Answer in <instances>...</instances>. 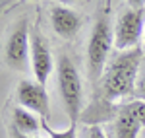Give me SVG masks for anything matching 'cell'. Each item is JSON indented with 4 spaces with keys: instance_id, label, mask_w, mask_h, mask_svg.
Returning <instances> with one entry per match:
<instances>
[{
    "instance_id": "cell-1",
    "label": "cell",
    "mask_w": 145,
    "mask_h": 138,
    "mask_svg": "<svg viewBox=\"0 0 145 138\" xmlns=\"http://www.w3.org/2000/svg\"><path fill=\"white\" fill-rule=\"evenodd\" d=\"M143 51L141 47H135L132 51H122L114 55L112 60L106 64V70L93 88V99L87 109L79 117L81 123L85 125H99L105 121H114L116 109L120 105L116 101L128 103L135 97V84H137V74L141 66Z\"/></svg>"
},
{
    "instance_id": "cell-2",
    "label": "cell",
    "mask_w": 145,
    "mask_h": 138,
    "mask_svg": "<svg viewBox=\"0 0 145 138\" xmlns=\"http://www.w3.org/2000/svg\"><path fill=\"white\" fill-rule=\"evenodd\" d=\"M114 47V23L110 18V4L103 2L95 16V23L91 27L87 49H85V64H87V78L95 86L103 78L108 57Z\"/></svg>"
},
{
    "instance_id": "cell-3",
    "label": "cell",
    "mask_w": 145,
    "mask_h": 138,
    "mask_svg": "<svg viewBox=\"0 0 145 138\" xmlns=\"http://www.w3.org/2000/svg\"><path fill=\"white\" fill-rule=\"evenodd\" d=\"M56 86L70 125H78L83 113V88L78 66L66 53H60L56 57Z\"/></svg>"
},
{
    "instance_id": "cell-4",
    "label": "cell",
    "mask_w": 145,
    "mask_h": 138,
    "mask_svg": "<svg viewBox=\"0 0 145 138\" xmlns=\"http://www.w3.org/2000/svg\"><path fill=\"white\" fill-rule=\"evenodd\" d=\"M145 2H128L118 12L114 20V47L122 51H132L139 47L145 27Z\"/></svg>"
},
{
    "instance_id": "cell-5",
    "label": "cell",
    "mask_w": 145,
    "mask_h": 138,
    "mask_svg": "<svg viewBox=\"0 0 145 138\" xmlns=\"http://www.w3.org/2000/svg\"><path fill=\"white\" fill-rule=\"evenodd\" d=\"M31 27H29V18L22 16L18 22L12 25L10 35L4 45V62L12 70L18 72H27L29 62H31Z\"/></svg>"
},
{
    "instance_id": "cell-6",
    "label": "cell",
    "mask_w": 145,
    "mask_h": 138,
    "mask_svg": "<svg viewBox=\"0 0 145 138\" xmlns=\"http://www.w3.org/2000/svg\"><path fill=\"white\" fill-rule=\"evenodd\" d=\"M141 128H145V101L132 99L116 109L112 121L114 138H139Z\"/></svg>"
},
{
    "instance_id": "cell-7",
    "label": "cell",
    "mask_w": 145,
    "mask_h": 138,
    "mask_svg": "<svg viewBox=\"0 0 145 138\" xmlns=\"http://www.w3.org/2000/svg\"><path fill=\"white\" fill-rule=\"evenodd\" d=\"M16 101L20 107L33 111L43 121L50 119V101L46 86L39 84L37 80H20L16 86Z\"/></svg>"
},
{
    "instance_id": "cell-8",
    "label": "cell",
    "mask_w": 145,
    "mask_h": 138,
    "mask_svg": "<svg viewBox=\"0 0 145 138\" xmlns=\"http://www.w3.org/2000/svg\"><path fill=\"white\" fill-rule=\"evenodd\" d=\"M48 22H50V27L60 39H66V41H72L76 39L78 33L83 27V14L70 6H62V4H52L48 6Z\"/></svg>"
},
{
    "instance_id": "cell-9",
    "label": "cell",
    "mask_w": 145,
    "mask_h": 138,
    "mask_svg": "<svg viewBox=\"0 0 145 138\" xmlns=\"http://www.w3.org/2000/svg\"><path fill=\"white\" fill-rule=\"evenodd\" d=\"M29 41H31V68H33V76L39 84L46 86L48 76L52 74V66H54L52 51H50L45 35L39 31L37 25H33V29H31Z\"/></svg>"
},
{
    "instance_id": "cell-10",
    "label": "cell",
    "mask_w": 145,
    "mask_h": 138,
    "mask_svg": "<svg viewBox=\"0 0 145 138\" xmlns=\"http://www.w3.org/2000/svg\"><path fill=\"white\" fill-rule=\"evenodd\" d=\"M12 128L20 130L23 134L35 136L39 130H43V119L39 115H35L33 111H27V109L18 105L12 109Z\"/></svg>"
},
{
    "instance_id": "cell-11",
    "label": "cell",
    "mask_w": 145,
    "mask_h": 138,
    "mask_svg": "<svg viewBox=\"0 0 145 138\" xmlns=\"http://www.w3.org/2000/svg\"><path fill=\"white\" fill-rule=\"evenodd\" d=\"M43 130L48 134V138H78V125H70L64 130H54L48 121H43Z\"/></svg>"
},
{
    "instance_id": "cell-12",
    "label": "cell",
    "mask_w": 145,
    "mask_h": 138,
    "mask_svg": "<svg viewBox=\"0 0 145 138\" xmlns=\"http://www.w3.org/2000/svg\"><path fill=\"white\" fill-rule=\"evenodd\" d=\"M135 97L145 101V62H141V66H139L137 84H135Z\"/></svg>"
},
{
    "instance_id": "cell-13",
    "label": "cell",
    "mask_w": 145,
    "mask_h": 138,
    "mask_svg": "<svg viewBox=\"0 0 145 138\" xmlns=\"http://www.w3.org/2000/svg\"><path fill=\"white\" fill-rule=\"evenodd\" d=\"M85 138H108L105 134V130L101 125H93V127L85 128Z\"/></svg>"
},
{
    "instance_id": "cell-14",
    "label": "cell",
    "mask_w": 145,
    "mask_h": 138,
    "mask_svg": "<svg viewBox=\"0 0 145 138\" xmlns=\"http://www.w3.org/2000/svg\"><path fill=\"white\" fill-rule=\"evenodd\" d=\"M10 138H41V136H31V134H23V132H20V130L12 128V130H10Z\"/></svg>"
},
{
    "instance_id": "cell-15",
    "label": "cell",
    "mask_w": 145,
    "mask_h": 138,
    "mask_svg": "<svg viewBox=\"0 0 145 138\" xmlns=\"http://www.w3.org/2000/svg\"><path fill=\"white\" fill-rule=\"evenodd\" d=\"M141 41H143V45H145V27H143V37H141Z\"/></svg>"
}]
</instances>
